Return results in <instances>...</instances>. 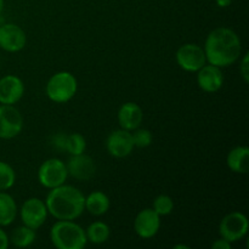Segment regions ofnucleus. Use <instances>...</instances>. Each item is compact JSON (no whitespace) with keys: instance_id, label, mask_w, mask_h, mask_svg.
Wrapping results in <instances>:
<instances>
[{"instance_id":"1","label":"nucleus","mask_w":249,"mask_h":249,"mask_svg":"<svg viewBox=\"0 0 249 249\" xmlns=\"http://www.w3.org/2000/svg\"><path fill=\"white\" fill-rule=\"evenodd\" d=\"M207 62L216 67L233 65L242 53L240 36L228 27H219L208 34L204 43Z\"/></svg>"},{"instance_id":"2","label":"nucleus","mask_w":249,"mask_h":249,"mask_svg":"<svg viewBox=\"0 0 249 249\" xmlns=\"http://www.w3.org/2000/svg\"><path fill=\"white\" fill-rule=\"evenodd\" d=\"M45 204L57 220H75L85 211V196L77 187L63 184L50 190Z\"/></svg>"},{"instance_id":"3","label":"nucleus","mask_w":249,"mask_h":249,"mask_svg":"<svg viewBox=\"0 0 249 249\" xmlns=\"http://www.w3.org/2000/svg\"><path fill=\"white\" fill-rule=\"evenodd\" d=\"M50 240L57 249H83L88 240L85 230L73 220H58L50 230Z\"/></svg>"},{"instance_id":"4","label":"nucleus","mask_w":249,"mask_h":249,"mask_svg":"<svg viewBox=\"0 0 249 249\" xmlns=\"http://www.w3.org/2000/svg\"><path fill=\"white\" fill-rule=\"evenodd\" d=\"M78 90L77 78L70 72H57L48 80L46 96L55 104H66L74 97Z\"/></svg>"},{"instance_id":"5","label":"nucleus","mask_w":249,"mask_h":249,"mask_svg":"<svg viewBox=\"0 0 249 249\" xmlns=\"http://www.w3.org/2000/svg\"><path fill=\"white\" fill-rule=\"evenodd\" d=\"M248 218L241 212H232L223 218L219 225V233L230 243L237 242L248 233Z\"/></svg>"},{"instance_id":"6","label":"nucleus","mask_w":249,"mask_h":249,"mask_svg":"<svg viewBox=\"0 0 249 249\" xmlns=\"http://www.w3.org/2000/svg\"><path fill=\"white\" fill-rule=\"evenodd\" d=\"M68 178L67 167L65 162L58 158H50L46 160L39 167L38 180L44 187L51 190L53 187L61 186L66 182Z\"/></svg>"},{"instance_id":"7","label":"nucleus","mask_w":249,"mask_h":249,"mask_svg":"<svg viewBox=\"0 0 249 249\" xmlns=\"http://www.w3.org/2000/svg\"><path fill=\"white\" fill-rule=\"evenodd\" d=\"M48 214L49 212L45 202L41 201L40 198H36V197L27 199L22 204L21 211H19V215H21L23 225L28 226L33 230H38L45 224Z\"/></svg>"},{"instance_id":"8","label":"nucleus","mask_w":249,"mask_h":249,"mask_svg":"<svg viewBox=\"0 0 249 249\" xmlns=\"http://www.w3.org/2000/svg\"><path fill=\"white\" fill-rule=\"evenodd\" d=\"M23 129V117L14 105L0 106V139L16 138Z\"/></svg>"},{"instance_id":"9","label":"nucleus","mask_w":249,"mask_h":249,"mask_svg":"<svg viewBox=\"0 0 249 249\" xmlns=\"http://www.w3.org/2000/svg\"><path fill=\"white\" fill-rule=\"evenodd\" d=\"M178 65L186 72H197L207 63L203 48L197 44H184L175 53Z\"/></svg>"},{"instance_id":"10","label":"nucleus","mask_w":249,"mask_h":249,"mask_svg":"<svg viewBox=\"0 0 249 249\" xmlns=\"http://www.w3.org/2000/svg\"><path fill=\"white\" fill-rule=\"evenodd\" d=\"M27 36L23 29L15 23L0 26V48L7 53H17L26 46Z\"/></svg>"},{"instance_id":"11","label":"nucleus","mask_w":249,"mask_h":249,"mask_svg":"<svg viewBox=\"0 0 249 249\" xmlns=\"http://www.w3.org/2000/svg\"><path fill=\"white\" fill-rule=\"evenodd\" d=\"M106 148L109 155L116 158H124L129 156L134 150L131 133L122 128L112 131L106 140Z\"/></svg>"},{"instance_id":"12","label":"nucleus","mask_w":249,"mask_h":249,"mask_svg":"<svg viewBox=\"0 0 249 249\" xmlns=\"http://www.w3.org/2000/svg\"><path fill=\"white\" fill-rule=\"evenodd\" d=\"M66 167H67L68 175L79 181H89L91 178H94L96 172L94 160L85 153L71 156Z\"/></svg>"},{"instance_id":"13","label":"nucleus","mask_w":249,"mask_h":249,"mask_svg":"<svg viewBox=\"0 0 249 249\" xmlns=\"http://www.w3.org/2000/svg\"><path fill=\"white\" fill-rule=\"evenodd\" d=\"M160 228V216L152 208L142 209L134 220V230L141 238H152Z\"/></svg>"},{"instance_id":"14","label":"nucleus","mask_w":249,"mask_h":249,"mask_svg":"<svg viewBox=\"0 0 249 249\" xmlns=\"http://www.w3.org/2000/svg\"><path fill=\"white\" fill-rule=\"evenodd\" d=\"M24 94V84L17 75L9 74L0 79V104L15 105Z\"/></svg>"},{"instance_id":"15","label":"nucleus","mask_w":249,"mask_h":249,"mask_svg":"<svg viewBox=\"0 0 249 249\" xmlns=\"http://www.w3.org/2000/svg\"><path fill=\"white\" fill-rule=\"evenodd\" d=\"M198 87L206 92H216L224 84V75L220 67L213 65H204L197 71Z\"/></svg>"},{"instance_id":"16","label":"nucleus","mask_w":249,"mask_h":249,"mask_svg":"<svg viewBox=\"0 0 249 249\" xmlns=\"http://www.w3.org/2000/svg\"><path fill=\"white\" fill-rule=\"evenodd\" d=\"M143 119L142 108L135 102H125L118 111V123L122 129L133 131L141 125Z\"/></svg>"},{"instance_id":"17","label":"nucleus","mask_w":249,"mask_h":249,"mask_svg":"<svg viewBox=\"0 0 249 249\" xmlns=\"http://www.w3.org/2000/svg\"><path fill=\"white\" fill-rule=\"evenodd\" d=\"M249 148L247 146H237L229 152L226 164L237 174H247L249 169Z\"/></svg>"},{"instance_id":"18","label":"nucleus","mask_w":249,"mask_h":249,"mask_svg":"<svg viewBox=\"0 0 249 249\" xmlns=\"http://www.w3.org/2000/svg\"><path fill=\"white\" fill-rule=\"evenodd\" d=\"M108 209L109 198L102 191H94L85 197V211L89 212L91 215H104Z\"/></svg>"},{"instance_id":"19","label":"nucleus","mask_w":249,"mask_h":249,"mask_svg":"<svg viewBox=\"0 0 249 249\" xmlns=\"http://www.w3.org/2000/svg\"><path fill=\"white\" fill-rule=\"evenodd\" d=\"M17 216V204L14 197L0 192V226H9Z\"/></svg>"},{"instance_id":"20","label":"nucleus","mask_w":249,"mask_h":249,"mask_svg":"<svg viewBox=\"0 0 249 249\" xmlns=\"http://www.w3.org/2000/svg\"><path fill=\"white\" fill-rule=\"evenodd\" d=\"M85 235H87L88 242L94 243V245H101L108 240L111 230H109V226L104 221H95L88 226V229L85 230Z\"/></svg>"},{"instance_id":"21","label":"nucleus","mask_w":249,"mask_h":249,"mask_svg":"<svg viewBox=\"0 0 249 249\" xmlns=\"http://www.w3.org/2000/svg\"><path fill=\"white\" fill-rule=\"evenodd\" d=\"M36 238V230L23 225L17 228L16 230L12 232L10 241H11V243L15 246V247L26 248L33 245Z\"/></svg>"},{"instance_id":"22","label":"nucleus","mask_w":249,"mask_h":249,"mask_svg":"<svg viewBox=\"0 0 249 249\" xmlns=\"http://www.w3.org/2000/svg\"><path fill=\"white\" fill-rule=\"evenodd\" d=\"M85 148H87V141L82 134L72 133L70 135H66L65 151H67L71 156L84 153Z\"/></svg>"},{"instance_id":"23","label":"nucleus","mask_w":249,"mask_h":249,"mask_svg":"<svg viewBox=\"0 0 249 249\" xmlns=\"http://www.w3.org/2000/svg\"><path fill=\"white\" fill-rule=\"evenodd\" d=\"M16 181V173L14 168L6 162L0 160V191L11 189Z\"/></svg>"},{"instance_id":"24","label":"nucleus","mask_w":249,"mask_h":249,"mask_svg":"<svg viewBox=\"0 0 249 249\" xmlns=\"http://www.w3.org/2000/svg\"><path fill=\"white\" fill-rule=\"evenodd\" d=\"M152 209L160 216L169 215L174 209V201L168 195H160L153 201Z\"/></svg>"},{"instance_id":"25","label":"nucleus","mask_w":249,"mask_h":249,"mask_svg":"<svg viewBox=\"0 0 249 249\" xmlns=\"http://www.w3.org/2000/svg\"><path fill=\"white\" fill-rule=\"evenodd\" d=\"M131 136H133L134 147L145 148L152 143V134L147 129H135Z\"/></svg>"},{"instance_id":"26","label":"nucleus","mask_w":249,"mask_h":249,"mask_svg":"<svg viewBox=\"0 0 249 249\" xmlns=\"http://www.w3.org/2000/svg\"><path fill=\"white\" fill-rule=\"evenodd\" d=\"M248 55L249 53H245L242 61H241L240 65V73L242 75L245 83L249 82V65H248Z\"/></svg>"},{"instance_id":"27","label":"nucleus","mask_w":249,"mask_h":249,"mask_svg":"<svg viewBox=\"0 0 249 249\" xmlns=\"http://www.w3.org/2000/svg\"><path fill=\"white\" fill-rule=\"evenodd\" d=\"M65 141H66V134L58 133L53 138V145L55 146L57 150L65 151Z\"/></svg>"},{"instance_id":"28","label":"nucleus","mask_w":249,"mask_h":249,"mask_svg":"<svg viewBox=\"0 0 249 249\" xmlns=\"http://www.w3.org/2000/svg\"><path fill=\"white\" fill-rule=\"evenodd\" d=\"M212 248L213 249H231V243L221 237L220 240L214 241L213 245H212Z\"/></svg>"},{"instance_id":"29","label":"nucleus","mask_w":249,"mask_h":249,"mask_svg":"<svg viewBox=\"0 0 249 249\" xmlns=\"http://www.w3.org/2000/svg\"><path fill=\"white\" fill-rule=\"evenodd\" d=\"M10 238L4 230L0 228V249H6L9 247Z\"/></svg>"},{"instance_id":"30","label":"nucleus","mask_w":249,"mask_h":249,"mask_svg":"<svg viewBox=\"0 0 249 249\" xmlns=\"http://www.w3.org/2000/svg\"><path fill=\"white\" fill-rule=\"evenodd\" d=\"M219 7H228L231 4V0H215Z\"/></svg>"},{"instance_id":"31","label":"nucleus","mask_w":249,"mask_h":249,"mask_svg":"<svg viewBox=\"0 0 249 249\" xmlns=\"http://www.w3.org/2000/svg\"><path fill=\"white\" fill-rule=\"evenodd\" d=\"M175 249H179V248H185V249H189V246H184V245H178L174 246Z\"/></svg>"},{"instance_id":"32","label":"nucleus","mask_w":249,"mask_h":249,"mask_svg":"<svg viewBox=\"0 0 249 249\" xmlns=\"http://www.w3.org/2000/svg\"><path fill=\"white\" fill-rule=\"evenodd\" d=\"M2 9H4V0H0V14H1Z\"/></svg>"}]
</instances>
